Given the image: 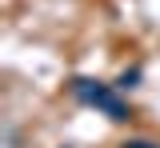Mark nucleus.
Returning <instances> with one entry per match:
<instances>
[{
  "label": "nucleus",
  "instance_id": "3",
  "mask_svg": "<svg viewBox=\"0 0 160 148\" xmlns=\"http://www.w3.org/2000/svg\"><path fill=\"white\" fill-rule=\"evenodd\" d=\"M120 148H156V144H152V140H124Z\"/></svg>",
  "mask_w": 160,
  "mask_h": 148
},
{
  "label": "nucleus",
  "instance_id": "2",
  "mask_svg": "<svg viewBox=\"0 0 160 148\" xmlns=\"http://www.w3.org/2000/svg\"><path fill=\"white\" fill-rule=\"evenodd\" d=\"M136 80H140V68H128V72H120L116 88H120V92H124V88H136Z\"/></svg>",
  "mask_w": 160,
  "mask_h": 148
},
{
  "label": "nucleus",
  "instance_id": "1",
  "mask_svg": "<svg viewBox=\"0 0 160 148\" xmlns=\"http://www.w3.org/2000/svg\"><path fill=\"white\" fill-rule=\"evenodd\" d=\"M68 88H72V96H76L80 104L100 108V112H104L108 120H116V124H124V120L132 116V112H128V104H124V100H120L108 84H100V80H84V76H76Z\"/></svg>",
  "mask_w": 160,
  "mask_h": 148
}]
</instances>
